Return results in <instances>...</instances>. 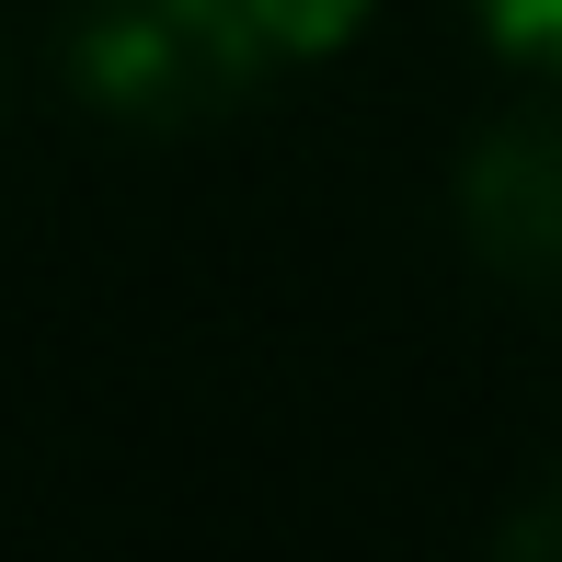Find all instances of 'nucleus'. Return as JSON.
Segmentation results:
<instances>
[{
    "mask_svg": "<svg viewBox=\"0 0 562 562\" xmlns=\"http://www.w3.org/2000/svg\"><path fill=\"white\" fill-rule=\"evenodd\" d=\"M69 81L115 126H207L252 81H276V46L252 23V0H81Z\"/></svg>",
    "mask_w": 562,
    "mask_h": 562,
    "instance_id": "f257e3e1",
    "label": "nucleus"
},
{
    "mask_svg": "<svg viewBox=\"0 0 562 562\" xmlns=\"http://www.w3.org/2000/svg\"><path fill=\"white\" fill-rule=\"evenodd\" d=\"M459 241L517 299H562V104H517L459 149Z\"/></svg>",
    "mask_w": 562,
    "mask_h": 562,
    "instance_id": "f03ea898",
    "label": "nucleus"
},
{
    "mask_svg": "<svg viewBox=\"0 0 562 562\" xmlns=\"http://www.w3.org/2000/svg\"><path fill=\"white\" fill-rule=\"evenodd\" d=\"M379 0H252V23H265L276 69H311V58H345L356 35H368Z\"/></svg>",
    "mask_w": 562,
    "mask_h": 562,
    "instance_id": "7ed1b4c3",
    "label": "nucleus"
},
{
    "mask_svg": "<svg viewBox=\"0 0 562 562\" xmlns=\"http://www.w3.org/2000/svg\"><path fill=\"white\" fill-rule=\"evenodd\" d=\"M471 23L494 35L505 69H528V81L562 92V0H471Z\"/></svg>",
    "mask_w": 562,
    "mask_h": 562,
    "instance_id": "20e7f679",
    "label": "nucleus"
},
{
    "mask_svg": "<svg viewBox=\"0 0 562 562\" xmlns=\"http://www.w3.org/2000/svg\"><path fill=\"white\" fill-rule=\"evenodd\" d=\"M505 540H517V551H562V482H551V494H540V505H528V517H517V528H505Z\"/></svg>",
    "mask_w": 562,
    "mask_h": 562,
    "instance_id": "39448f33",
    "label": "nucleus"
}]
</instances>
